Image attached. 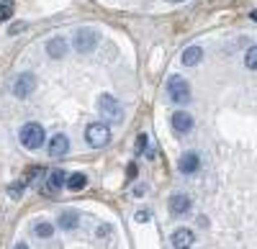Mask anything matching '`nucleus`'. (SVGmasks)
I'll return each mask as SVG.
<instances>
[{
    "mask_svg": "<svg viewBox=\"0 0 257 249\" xmlns=\"http://www.w3.org/2000/svg\"><path fill=\"white\" fill-rule=\"evenodd\" d=\"M18 139H21V144H24L26 149L36 152V149H41V144L47 141V131H44V126H41V123L31 121V123H26V126L21 129Z\"/></svg>",
    "mask_w": 257,
    "mask_h": 249,
    "instance_id": "1",
    "label": "nucleus"
},
{
    "mask_svg": "<svg viewBox=\"0 0 257 249\" xmlns=\"http://www.w3.org/2000/svg\"><path fill=\"white\" fill-rule=\"evenodd\" d=\"M167 95L173 103H188L190 100V85L185 82V77H178L173 75L167 80Z\"/></svg>",
    "mask_w": 257,
    "mask_h": 249,
    "instance_id": "2",
    "label": "nucleus"
},
{
    "mask_svg": "<svg viewBox=\"0 0 257 249\" xmlns=\"http://www.w3.org/2000/svg\"><path fill=\"white\" fill-rule=\"evenodd\" d=\"M85 139H88V144L93 149H100L111 141V129L105 123H90L88 131H85Z\"/></svg>",
    "mask_w": 257,
    "mask_h": 249,
    "instance_id": "3",
    "label": "nucleus"
},
{
    "mask_svg": "<svg viewBox=\"0 0 257 249\" xmlns=\"http://www.w3.org/2000/svg\"><path fill=\"white\" fill-rule=\"evenodd\" d=\"M98 111H100L103 118H108V121H121V116H123V106H121L113 95H100Z\"/></svg>",
    "mask_w": 257,
    "mask_h": 249,
    "instance_id": "4",
    "label": "nucleus"
},
{
    "mask_svg": "<svg viewBox=\"0 0 257 249\" xmlns=\"http://www.w3.org/2000/svg\"><path fill=\"white\" fill-rule=\"evenodd\" d=\"M95 44H98V34L93 29H80L75 34V49L80 54H90L95 49Z\"/></svg>",
    "mask_w": 257,
    "mask_h": 249,
    "instance_id": "5",
    "label": "nucleus"
},
{
    "mask_svg": "<svg viewBox=\"0 0 257 249\" xmlns=\"http://www.w3.org/2000/svg\"><path fill=\"white\" fill-rule=\"evenodd\" d=\"M34 90H36V75H31V72H24L16 80V85H13V95L16 98H29Z\"/></svg>",
    "mask_w": 257,
    "mask_h": 249,
    "instance_id": "6",
    "label": "nucleus"
},
{
    "mask_svg": "<svg viewBox=\"0 0 257 249\" xmlns=\"http://www.w3.org/2000/svg\"><path fill=\"white\" fill-rule=\"evenodd\" d=\"M178 167H180L183 175H196L201 170V154L198 152H185L178 162Z\"/></svg>",
    "mask_w": 257,
    "mask_h": 249,
    "instance_id": "7",
    "label": "nucleus"
},
{
    "mask_svg": "<svg viewBox=\"0 0 257 249\" xmlns=\"http://www.w3.org/2000/svg\"><path fill=\"white\" fill-rule=\"evenodd\" d=\"M67 152H70V139L64 136V134H57V136H52V139H49V154H52L54 159L64 157Z\"/></svg>",
    "mask_w": 257,
    "mask_h": 249,
    "instance_id": "8",
    "label": "nucleus"
},
{
    "mask_svg": "<svg viewBox=\"0 0 257 249\" xmlns=\"http://www.w3.org/2000/svg\"><path fill=\"white\" fill-rule=\"evenodd\" d=\"M190 198L185 195V193H175L173 198H170V213L173 216H185L188 211H190Z\"/></svg>",
    "mask_w": 257,
    "mask_h": 249,
    "instance_id": "9",
    "label": "nucleus"
},
{
    "mask_svg": "<svg viewBox=\"0 0 257 249\" xmlns=\"http://www.w3.org/2000/svg\"><path fill=\"white\" fill-rule=\"evenodd\" d=\"M170 123H173L175 134H188V131L193 129V116H190V113H185V111H178V113H173Z\"/></svg>",
    "mask_w": 257,
    "mask_h": 249,
    "instance_id": "10",
    "label": "nucleus"
},
{
    "mask_svg": "<svg viewBox=\"0 0 257 249\" xmlns=\"http://www.w3.org/2000/svg\"><path fill=\"white\" fill-rule=\"evenodd\" d=\"M47 177H49V180H47V185H44V193H47V195H54V193L62 188V185H64V180H67L64 170H52Z\"/></svg>",
    "mask_w": 257,
    "mask_h": 249,
    "instance_id": "11",
    "label": "nucleus"
},
{
    "mask_svg": "<svg viewBox=\"0 0 257 249\" xmlns=\"http://www.w3.org/2000/svg\"><path fill=\"white\" fill-rule=\"evenodd\" d=\"M47 54H49L52 59H62L64 54H67V41H64L62 36L49 39V41H47Z\"/></svg>",
    "mask_w": 257,
    "mask_h": 249,
    "instance_id": "12",
    "label": "nucleus"
},
{
    "mask_svg": "<svg viewBox=\"0 0 257 249\" xmlns=\"http://www.w3.org/2000/svg\"><path fill=\"white\" fill-rule=\"evenodd\" d=\"M193 241H196V236H193L190 229H178L173 236H170V244H173L175 249H183V246H190Z\"/></svg>",
    "mask_w": 257,
    "mask_h": 249,
    "instance_id": "13",
    "label": "nucleus"
},
{
    "mask_svg": "<svg viewBox=\"0 0 257 249\" xmlns=\"http://www.w3.org/2000/svg\"><path fill=\"white\" fill-rule=\"evenodd\" d=\"M77 223H80V213H77V211H64V213L59 216V229H62V231H75Z\"/></svg>",
    "mask_w": 257,
    "mask_h": 249,
    "instance_id": "14",
    "label": "nucleus"
},
{
    "mask_svg": "<svg viewBox=\"0 0 257 249\" xmlns=\"http://www.w3.org/2000/svg\"><path fill=\"white\" fill-rule=\"evenodd\" d=\"M201 59H203V49L201 47H190V49L183 52V65L185 67H196Z\"/></svg>",
    "mask_w": 257,
    "mask_h": 249,
    "instance_id": "15",
    "label": "nucleus"
},
{
    "mask_svg": "<svg viewBox=\"0 0 257 249\" xmlns=\"http://www.w3.org/2000/svg\"><path fill=\"white\" fill-rule=\"evenodd\" d=\"M64 185H67L72 193H77V190H82L85 185H88V177H85L82 172H75V175H70L67 180H64Z\"/></svg>",
    "mask_w": 257,
    "mask_h": 249,
    "instance_id": "16",
    "label": "nucleus"
},
{
    "mask_svg": "<svg viewBox=\"0 0 257 249\" xmlns=\"http://www.w3.org/2000/svg\"><path fill=\"white\" fill-rule=\"evenodd\" d=\"M34 234H36V236H41V239H52L54 226H52L49 221H39V223L34 226Z\"/></svg>",
    "mask_w": 257,
    "mask_h": 249,
    "instance_id": "17",
    "label": "nucleus"
},
{
    "mask_svg": "<svg viewBox=\"0 0 257 249\" xmlns=\"http://www.w3.org/2000/svg\"><path fill=\"white\" fill-rule=\"evenodd\" d=\"M244 65H247V70L254 72V67H257V49H254V47H249V52H247V57H244Z\"/></svg>",
    "mask_w": 257,
    "mask_h": 249,
    "instance_id": "18",
    "label": "nucleus"
},
{
    "mask_svg": "<svg viewBox=\"0 0 257 249\" xmlns=\"http://www.w3.org/2000/svg\"><path fill=\"white\" fill-rule=\"evenodd\" d=\"M24 190H26V180H21V182H13L11 188H8V193H11L13 198H18V195L24 193Z\"/></svg>",
    "mask_w": 257,
    "mask_h": 249,
    "instance_id": "19",
    "label": "nucleus"
},
{
    "mask_svg": "<svg viewBox=\"0 0 257 249\" xmlns=\"http://www.w3.org/2000/svg\"><path fill=\"white\" fill-rule=\"evenodd\" d=\"M13 16V8H11V3H0V21H8Z\"/></svg>",
    "mask_w": 257,
    "mask_h": 249,
    "instance_id": "20",
    "label": "nucleus"
},
{
    "mask_svg": "<svg viewBox=\"0 0 257 249\" xmlns=\"http://www.w3.org/2000/svg\"><path fill=\"white\" fill-rule=\"evenodd\" d=\"M149 147V136L147 134H139V141H137V152H144Z\"/></svg>",
    "mask_w": 257,
    "mask_h": 249,
    "instance_id": "21",
    "label": "nucleus"
},
{
    "mask_svg": "<svg viewBox=\"0 0 257 249\" xmlns=\"http://www.w3.org/2000/svg\"><path fill=\"white\" fill-rule=\"evenodd\" d=\"M137 221H142V223L149 221V211H139V213H137Z\"/></svg>",
    "mask_w": 257,
    "mask_h": 249,
    "instance_id": "22",
    "label": "nucleus"
},
{
    "mask_svg": "<svg viewBox=\"0 0 257 249\" xmlns=\"http://www.w3.org/2000/svg\"><path fill=\"white\" fill-rule=\"evenodd\" d=\"M128 177H132V180L137 177V164H128Z\"/></svg>",
    "mask_w": 257,
    "mask_h": 249,
    "instance_id": "23",
    "label": "nucleus"
},
{
    "mask_svg": "<svg viewBox=\"0 0 257 249\" xmlns=\"http://www.w3.org/2000/svg\"><path fill=\"white\" fill-rule=\"evenodd\" d=\"M173 3H183V0H173Z\"/></svg>",
    "mask_w": 257,
    "mask_h": 249,
    "instance_id": "24",
    "label": "nucleus"
}]
</instances>
